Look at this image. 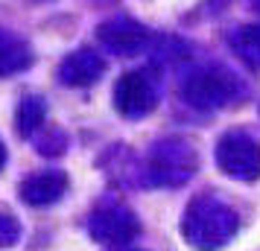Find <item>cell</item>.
Segmentation results:
<instances>
[{"instance_id": "obj_1", "label": "cell", "mask_w": 260, "mask_h": 251, "mask_svg": "<svg viewBox=\"0 0 260 251\" xmlns=\"http://www.w3.org/2000/svg\"><path fill=\"white\" fill-rule=\"evenodd\" d=\"M181 234L196 251H216L237 234V213L213 196H196L184 210Z\"/></svg>"}, {"instance_id": "obj_2", "label": "cell", "mask_w": 260, "mask_h": 251, "mask_svg": "<svg viewBox=\"0 0 260 251\" xmlns=\"http://www.w3.org/2000/svg\"><path fill=\"white\" fill-rule=\"evenodd\" d=\"M196 172V152L181 137H167L152 149L146 178L158 187H178Z\"/></svg>"}, {"instance_id": "obj_3", "label": "cell", "mask_w": 260, "mask_h": 251, "mask_svg": "<svg viewBox=\"0 0 260 251\" xmlns=\"http://www.w3.org/2000/svg\"><path fill=\"white\" fill-rule=\"evenodd\" d=\"M181 96L187 99V105L199 111H216L240 96V85L222 67H205L181 85Z\"/></svg>"}, {"instance_id": "obj_4", "label": "cell", "mask_w": 260, "mask_h": 251, "mask_svg": "<svg viewBox=\"0 0 260 251\" xmlns=\"http://www.w3.org/2000/svg\"><path fill=\"white\" fill-rule=\"evenodd\" d=\"M216 164L225 175L237 181L260 178V146L243 132H228L216 144Z\"/></svg>"}, {"instance_id": "obj_5", "label": "cell", "mask_w": 260, "mask_h": 251, "mask_svg": "<svg viewBox=\"0 0 260 251\" xmlns=\"http://www.w3.org/2000/svg\"><path fill=\"white\" fill-rule=\"evenodd\" d=\"M158 102V85L149 70H129L114 85V108L123 117L141 120Z\"/></svg>"}, {"instance_id": "obj_6", "label": "cell", "mask_w": 260, "mask_h": 251, "mask_svg": "<svg viewBox=\"0 0 260 251\" xmlns=\"http://www.w3.org/2000/svg\"><path fill=\"white\" fill-rule=\"evenodd\" d=\"M88 234L100 245H123V242H132L141 234V222H138V216L132 210L120 207V204L100 207L88 219Z\"/></svg>"}, {"instance_id": "obj_7", "label": "cell", "mask_w": 260, "mask_h": 251, "mask_svg": "<svg viewBox=\"0 0 260 251\" xmlns=\"http://www.w3.org/2000/svg\"><path fill=\"white\" fill-rule=\"evenodd\" d=\"M96 32H100V41H103L111 53H120V56L138 53V50H143L146 41H149V29L143 24H138V21H132V18L106 21Z\"/></svg>"}, {"instance_id": "obj_8", "label": "cell", "mask_w": 260, "mask_h": 251, "mask_svg": "<svg viewBox=\"0 0 260 251\" xmlns=\"http://www.w3.org/2000/svg\"><path fill=\"white\" fill-rule=\"evenodd\" d=\"M106 73V61L103 56H96L94 50H73L71 56H64V61L59 64V76L61 85H68V88H88V85H94L100 76Z\"/></svg>"}, {"instance_id": "obj_9", "label": "cell", "mask_w": 260, "mask_h": 251, "mask_svg": "<svg viewBox=\"0 0 260 251\" xmlns=\"http://www.w3.org/2000/svg\"><path fill=\"white\" fill-rule=\"evenodd\" d=\"M68 193V175L61 169H44V172H36L24 178L21 184V199H24L29 207H47V204H56Z\"/></svg>"}, {"instance_id": "obj_10", "label": "cell", "mask_w": 260, "mask_h": 251, "mask_svg": "<svg viewBox=\"0 0 260 251\" xmlns=\"http://www.w3.org/2000/svg\"><path fill=\"white\" fill-rule=\"evenodd\" d=\"M32 64V50L24 38L0 26V76H15L24 73Z\"/></svg>"}, {"instance_id": "obj_11", "label": "cell", "mask_w": 260, "mask_h": 251, "mask_svg": "<svg viewBox=\"0 0 260 251\" xmlns=\"http://www.w3.org/2000/svg\"><path fill=\"white\" fill-rule=\"evenodd\" d=\"M44 120H47V102L44 96L26 94L18 105V114H15V123H18V134L21 137H36L41 129H44Z\"/></svg>"}, {"instance_id": "obj_12", "label": "cell", "mask_w": 260, "mask_h": 251, "mask_svg": "<svg viewBox=\"0 0 260 251\" xmlns=\"http://www.w3.org/2000/svg\"><path fill=\"white\" fill-rule=\"evenodd\" d=\"M234 56L251 70H260V24H246L228 35Z\"/></svg>"}, {"instance_id": "obj_13", "label": "cell", "mask_w": 260, "mask_h": 251, "mask_svg": "<svg viewBox=\"0 0 260 251\" xmlns=\"http://www.w3.org/2000/svg\"><path fill=\"white\" fill-rule=\"evenodd\" d=\"M21 239V222L12 213L0 210V248H9Z\"/></svg>"}, {"instance_id": "obj_14", "label": "cell", "mask_w": 260, "mask_h": 251, "mask_svg": "<svg viewBox=\"0 0 260 251\" xmlns=\"http://www.w3.org/2000/svg\"><path fill=\"white\" fill-rule=\"evenodd\" d=\"M64 146H68V137H64V134L61 132H50L47 137L38 140V152H44V155H61Z\"/></svg>"}, {"instance_id": "obj_15", "label": "cell", "mask_w": 260, "mask_h": 251, "mask_svg": "<svg viewBox=\"0 0 260 251\" xmlns=\"http://www.w3.org/2000/svg\"><path fill=\"white\" fill-rule=\"evenodd\" d=\"M6 167V146L0 144V169Z\"/></svg>"}]
</instances>
